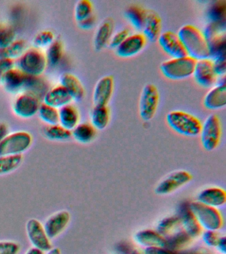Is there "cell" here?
Masks as SVG:
<instances>
[{
  "label": "cell",
  "mask_w": 226,
  "mask_h": 254,
  "mask_svg": "<svg viewBox=\"0 0 226 254\" xmlns=\"http://www.w3.org/2000/svg\"><path fill=\"white\" fill-rule=\"evenodd\" d=\"M114 89V77L108 75L97 81L93 92L94 106H107L112 98Z\"/></svg>",
  "instance_id": "16"
},
{
  "label": "cell",
  "mask_w": 226,
  "mask_h": 254,
  "mask_svg": "<svg viewBox=\"0 0 226 254\" xmlns=\"http://www.w3.org/2000/svg\"><path fill=\"white\" fill-rule=\"evenodd\" d=\"M48 90V86L44 79L41 78L40 76L33 77L28 75L25 92L31 93L40 99V97H43Z\"/></svg>",
  "instance_id": "33"
},
{
  "label": "cell",
  "mask_w": 226,
  "mask_h": 254,
  "mask_svg": "<svg viewBox=\"0 0 226 254\" xmlns=\"http://www.w3.org/2000/svg\"><path fill=\"white\" fill-rule=\"evenodd\" d=\"M27 77L28 75L25 74L20 69L14 67L2 75L0 79V83L7 92L16 94L25 90Z\"/></svg>",
  "instance_id": "18"
},
{
  "label": "cell",
  "mask_w": 226,
  "mask_h": 254,
  "mask_svg": "<svg viewBox=\"0 0 226 254\" xmlns=\"http://www.w3.org/2000/svg\"><path fill=\"white\" fill-rule=\"evenodd\" d=\"M212 60V59H211ZM214 71L216 75L225 76L226 71V54L212 60Z\"/></svg>",
  "instance_id": "45"
},
{
  "label": "cell",
  "mask_w": 226,
  "mask_h": 254,
  "mask_svg": "<svg viewBox=\"0 0 226 254\" xmlns=\"http://www.w3.org/2000/svg\"><path fill=\"white\" fill-rule=\"evenodd\" d=\"M226 15V1L214 2L208 8V17L210 20V23L225 26Z\"/></svg>",
  "instance_id": "32"
},
{
  "label": "cell",
  "mask_w": 226,
  "mask_h": 254,
  "mask_svg": "<svg viewBox=\"0 0 226 254\" xmlns=\"http://www.w3.org/2000/svg\"><path fill=\"white\" fill-rule=\"evenodd\" d=\"M220 237L221 236H219L216 231L206 230V232L202 234V239L204 242H205L206 245L209 246L210 247H216Z\"/></svg>",
  "instance_id": "46"
},
{
  "label": "cell",
  "mask_w": 226,
  "mask_h": 254,
  "mask_svg": "<svg viewBox=\"0 0 226 254\" xmlns=\"http://www.w3.org/2000/svg\"><path fill=\"white\" fill-rule=\"evenodd\" d=\"M15 32L10 27H0V51L9 47L15 41Z\"/></svg>",
  "instance_id": "42"
},
{
  "label": "cell",
  "mask_w": 226,
  "mask_h": 254,
  "mask_svg": "<svg viewBox=\"0 0 226 254\" xmlns=\"http://www.w3.org/2000/svg\"><path fill=\"white\" fill-rule=\"evenodd\" d=\"M114 21L112 18L105 19L97 28L94 37V47L97 51L104 49L114 34Z\"/></svg>",
  "instance_id": "25"
},
{
  "label": "cell",
  "mask_w": 226,
  "mask_h": 254,
  "mask_svg": "<svg viewBox=\"0 0 226 254\" xmlns=\"http://www.w3.org/2000/svg\"><path fill=\"white\" fill-rule=\"evenodd\" d=\"M147 39L142 33L130 35L116 49V55L122 58H130L138 55L144 49Z\"/></svg>",
  "instance_id": "17"
},
{
  "label": "cell",
  "mask_w": 226,
  "mask_h": 254,
  "mask_svg": "<svg viewBox=\"0 0 226 254\" xmlns=\"http://www.w3.org/2000/svg\"><path fill=\"white\" fill-rule=\"evenodd\" d=\"M200 141L204 150L211 152L217 148L222 137V123L216 114L209 115L202 124Z\"/></svg>",
  "instance_id": "7"
},
{
  "label": "cell",
  "mask_w": 226,
  "mask_h": 254,
  "mask_svg": "<svg viewBox=\"0 0 226 254\" xmlns=\"http://www.w3.org/2000/svg\"><path fill=\"white\" fill-rule=\"evenodd\" d=\"M37 113L41 121L48 126L59 124V109L42 103L39 107Z\"/></svg>",
  "instance_id": "37"
},
{
  "label": "cell",
  "mask_w": 226,
  "mask_h": 254,
  "mask_svg": "<svg viewBox=\"0 0 226 254\" xmlns=\"http://www.w3.org/2000/svg\"><path fill=\"white\" fill-rule=\"evenodd\" d=\"M71 220V214L67 210H60L49 216L43 227L49 239H55L64 231Z\"/></svg>",
  "instance_id": "15"
},
{
  "label": "cell",
  "mask_w": 226,
  "mask_h": 254,
  "mask_svg": "<svg viewBox=\"0 0 226 254\" xmlns=\"http://www.w3.org/2000/svg\"><path fill=\"white\" fill-rule=\"evenodd\" d=\"M43 103L57 109L71 104L72 97L63 85H57L49 89L43 97Z\"/></svg>",
  "instance_id": "19"
},
{
  "label": "cell",
  "mask_w": 226,
  "mask_h": 254,
  "mask_svg": "<svg viewBox=\"0 0 226 254\" xmlns=\"http://www.w3.org/2000/svg\"><path fill=\"white\" fill-rule=\"evenodd\" d=\"M72 136L80 144H88L94 140L96 129L89 123H79L72 131Z\"/></svg>",
  "instance_id": "28"
},
{
  "label": "cell",
  "mask_w": 226,
  "mask_h": 254,
  "mask_svg": "<svg viewBox=\"0 0 226 254\" xmlns=\"http://www.w3.org/2000/svg\"><path fill=\"white\" fill-rule=\"evenodd\" d=\"M9 134L7 125L4 123H0V142Z\"/></svg>",
  "instance_id": "51"
},
{
  "label": "cell",
  "mask_w": 226,
  "mask_h": 254,
  "mask_svg": "<svg viewBox=\"0 0 226 254\" xmlns=\"http://www.w3.org/2000/svg\"><path fill=\"white\" fill-rule=\"evenodd\" d=\"M130 31L128 29H124L113 34L108 45L112 49H116L130 35Z\"/></svg>",
  "instance_id": "44"
},
{
  "label": "cell",
  "mask_w": 226,
  "mask_h": 254,
  "mask_svg": "<svg viewBox=\"0 0 226 254\" xmlns=\"http://www.w3.org/2000/svg\"><path fill=\"white\" fill-rule=\"evenodd\" d=\"M146 15L147 10L138 5H130L125 13L127 19L132 27L139 31H142Z\"/></svg>",
  "instance_id": "30"
},
{
  "label": "cell",
  "mask_w": 226,
  "mask_h": 254,
  "mask_svg": "<svg viewBox=\"0 0 226 254\" xmlns=\"http://www.w3.org/2000/svg\"><path fill=\"white\" fill-rule=\"evenodd\" d=\"M46 254H61L60 248L55 247L47 252Z\"/></svg>",
  "instance_id": "54"
},
{
  "label": "cell",
  "mask_w": 226,
  "mask_h": 254,
  "mask_svg": "<svg viewBox=\"0 0 226 254\" xmlns=\"http://www.w3.org/2000/svg\"><path fill=\"white\" fill-rule=\"evenodd\" d=\"M44 134L47 138L51 140L64 141L72 137L71 131L67 130L59 124L47 126L45 128Z\"/></svg>",
  "instance_id": "38"
},
{
  "label": "cell",
  "mask_w": 226,
  "mask_h": 254,
  "mask_svg": "<svg viewBox=\"0 0 226 254\" xmlns=\"http://www.w3.org/2000/svg\"><path fill=\"white\" fill-rule=\"evenodd\" d=\"M188 207L201 228L217 232L223 226V218L217 208L204 205L198 201L190 202Z\"/></svg>",
  "instance_id": "3"
},
{
  "label": "cell",
  "mask_w": 226,
  "mask_h": 254,
  "mask_svg": "<svg viewBox=\"0 0 226 254\" xmlns=\"http://www.w3.org/2000/svg\"><path fill=\"white\" fill-rule=\"evenodd\" d=\"M159 99V93L155 85L152 83L145 85L139 105L140 117L143 120L150 121L153 118L157 111Z\"/></svg>",
  "instance_id": "9"
},
{
  "label": "cell",
  "mask_w": 226,
  "mask_h": 254,
  "mask_svg": "<svg viewBox=\"0 0 226 254\" xmlns=\"http://www.w3.org/2000/svg\"><path fill=\"white\" fill-rule=\"evenodd\" d=\"M218 250H219L221 253L226 254V238L225 236H221L220 237L219 242H218V245L216 246Z\"/></svg>",
  "instance_id": "50"
},
{
  "label": "cell",
  "mask_w": 226,
  "mask_h": 254,
  "mask_svg": "<svg viewBox=\"0 0 226 254\" xmlns=\"http://www.w3.org/2000/svg\"><path fill=\"white\" fill-rule=\"evenodd\" d=\"M95 22H96V18L92 15L78 23L81 29L88 30L92 29L93 26L94 25Z\"/></svg>",
  "instance_id": "48"
},
{
  "label": "cell",
  "mask_w": 226,
  "mask_h": 254,
  "mask_svg": "<svg viewBox=\"0 0 226 254\" xmlns=\"http://www.w3.org/2000/svg\"><path fill=\"white\" fill-rule=\"evenodd\" d=\"M26 232L33 247L47 252L53 248L51 240L43 227V224L36 218H30L26 223Z\"/></svg>",
  "instance_id": "11"
},
{
  "label": "cell",
  "mask_w": 226,
  "mask_h": 254,
  "mask_svg": "<svg viewBox=\"0 0 226 254\" xmlns=\"http://www.w3.org/2000/svg\"><path fill=\"white\" fill-rule=\"evenodd\" d=\"M197 201L211 207H220L226 204L225 190L217 187L206 188L198 193Z\"/></svg>",
  "instance_id": "22"
},
{
  "label": "cell",
  "mask_w": 226,
  "mask_h": 254,
  "mask_svg": "<svg viewBox=\"0 0 226 254\" xmlns=\"http://www.w3.org/2000/svg\"><path fill=\"white\" fill-rule=\"evenodd\" d=\"M130 254H143L141 253L140 252H139L138 250H134V251H133L132 252V253H131Z\"/></svg>",
  "instance_id": "55"
},
{
  "label": "cell",
  "mask_w": 226,
  "mask_h": 254,
  "mask_svg": "<svg viewBox=\"0 0 226 254\" xmlns=\"http://www.w3.org/2000/svg\"><path fill=\"white\" fill-rule=\"evenodd\" d=\"M60 83L67 91H68L73 101L80 102L84 99L85 95V89L80 79L73 74L69 72L62 73L60 76Z\"/></svg>",
  "instance_id": "24"
},
{
  "label": "cell",
  "mask_w": 226,
  "mask_h": 254,
  "mask_svg": "<svg viewBox=\"0 0 226 254\" xmlns=\"http://www.w3.org/2000/svg\"><path fill=\"white\" fill-rule=\"evenodd\" d=\"M162 21L160 15L154 10L147 11L146 21L143 27V35L147 41L154 43L161 34Z\"/></svg>",
  "instance_id": "20"
},
{
  "label": "cell",
  "mask_w": 226,
  "mask_h": 254,
  "mask_svg": "<svg viewBox=\"0 0 226 254\" xmlns=\"http://www.w3.org/2000/svg\"><path fill=\"white\" fill-rule=\"evenodd\" d=\"M33 137L27 131H15L9 133L0 142V156L22 155L30 148Z\"/></svg>",
  "instance_id": "6"
},
{
  "label": "cell",
  "mask_w": 226,
  "mask_h": 254,
  "mask_svg": "<svg viewBox=\"0 0 226 254\" xmlns=\"http://www.w3.org/2000/svg\"><path fill=\"white\" fill-rule=\"evenodd\" d=\"M162 51L172 59L186 57L187 54L177 34L170 31H164L157 40Z\"/></svg>",
  "instance_id": "14"
},
{
  "label": "cell",
  "mask_w": 226,
  "mask_h": 254,
  "mask_svg": "<svg viewBox=\"0 0 226 254\" xmlns=\"http://www.w3.org/2000/svg\"><path fill=\"white\" fill-rule=\"evenodd\" d=\"M15 62L13 60L0 58V79L7 71L14 68Z\"/></svg>",
  "instance_id": "47"
},
{
  "label": "cell",
  "mask_w": 226,
  "mask_h": 254,
  "mask_svg": "<svg viewBox=\"0 0 226 254\" xmlns=\"http://www.w3.org/2000/svg\"><path fill=\"white\" fill-rule=\"evenodd\" d=\"M25 254H44V252L41 250L37 249L36 248L32 247L27 250Z\"/></svg>",
  "instance_id": "53"
},
{
  "label": "cell",
  "mask_w": 226,
  "mask_h": 254,
  "mask_svg": "<svg viewBox=\"0 0 226 254\" xmlns=\"http://www.w3.org/2000/svg\"><path fill=\"white\" fill-rule=\"evenodd\" d=\"M179 254H210L209 252H208L207 250L204 249H200V248H198V249H193L187 250V251L182 252L181 253Z\"/></svg>",
  "instance_id": "52"
},
{
  "label": "cell",
  "mask_w": 226,
  "mask_h": 254,
  "mask_svg": "<svg viewBox=\"0 0 226 254\" xmlns=\"http://www.w3.org/2000/svg\"><path fill=\"white\" fill-rule=\"evenodd\" d=\"M27 49V43L24 40H15L9 47L0 51V58H6L14 61L19 59Z\"/></svg>",
  "instance_id": "34"
},
{
  "label": "cell",
  "mask_w": 226,
  "mask_h": 254,
  "mask_svg": "<svg viewBox=\"0 0 226 254\" xmlns=\"http://www.w3.org/2000/svg\"><path fill=\"white\" fill-rule=\"evenodd\" d=\"M47 65L45 54L34 47L27 49L17 61V68L29 76H41Z\"/></svg>",
  "instance_id": "4"
},
{
  "label": "cell",
  "mask_w": 226,
  "mask_h": 254,
  "mask_svg": "<svg viewBox=\"0 0 226 254\" xmlns=\"http://www.w3.org/2000/svg\"><path fill=\"white\" fill-rule=\"evenodd\" d=\"M134 239L140 245L147 248H165L166 239L157 232L141 230L135 234Z\"/></svg>",
  "instance_id": "26"
},
{
  "label": "cell",
  "mask_w": 226,
  "mask_h": 254,
  "mask_svg": "<svg viewBox=\"0 0 226 254\" xmlns=\"http://www.w3.org/2000/svg\"><path fill=\"white\" fill-rule=\"evenodd\" d=\"M55 34L49 30H44L37 33L33 40V47L41 49L47 48L55 41Z\"/></svg>",
  "instance_id": "41"
},
{
  "label": "cell",
  "mask_w": 226,
  "mask_h": 254,
  "mask_svg": "<svg viewBox=\"0 0 226 254\" xmlns=\"http://www.w3.org/2000/svg\"><path fill=\"white\" fill-rule=\"evenodd\" d=\"M224 26L210 23L204 28L203 33L210 51V59L213 60L226 54V33Z\"/></svg>",
  "instance_id": "8"
},
{
  "label": "cell",
  "mask_w": 226,
  "mask_h": 254,
  "mask_svg": "<svg viewBox=\"0 0 226 254\" xmlns=\"http://www.w3.org/2000/svg\"><path fill=\"white\" fill-rule=\"evenodd\" d=\"M63 55V45L62 42L55 39L50 46L47 48L46 57L47 64L51 66H55L60 63Z\"/></svg>",
  "instance_id": "36"
},
{
  "label": "cell",
  "mask_w": 226,
  "mask_h": 254,
  "mask_svg": "<svg viewBox=\"0 0 226 254\" xmlns=\"http://www.w3.org/2000/svg\"><path fill=\"white\" fill-rule=\"evenodd\" d=\"M20 245L17 242L11 240L0 241V254H18Z\"/></svg>",
  "instance_id": "43"
},
{
  "label": "cell",
  "mask_w": 226,
  "mask_h": 254,
  "mask_svg": "<svg viewBox=\"0 0 226 254\" xmlns=\"http://www.w3.org/2000/svg\"><path fill=\"white\" fill-rule=\"evenodd\" d=\"M195 64V60L186 56L164 61L160 64V69L166 78L180 80L192 75Z\"/></svg>",
  "instance_id": "5"
},
{
  "label": "cell",
  "mask_w": 226,
  "mask_h": 254,
  "mask_svg": "<svg viewBox=\"0 0 226 254\" xmlns=\"http://www.w3.org/2000/svg\"><path fill=\"white\" fill-rule=\"evenodd\" d=\"M180 225V220L177 216H170L159 222L157 226V232L162 236H170L175 233L176 228Z\"/></svg>",
  "instance_id": "39"
},
{
  "label": "cell",
  "mask_w": 226,
  "mask_h": 254,
  "mask_svg": "<svg viewBox=\"0 0 226 254\" xmlns=\"http://www.w3.org/2000/svg\"><path fill=\"white\" fill-rule=\"evenodd\" d=\"M178 217L179 218L180 225L191 238H197L202 232L200 227L196 218L188 207V204H182L178 210Z\"/></svg>",
  "instance_id": "21"
},
{
  "label": "cell",
  "mask_w": 226,
  "mask_h": 254,
  "mask_svg": "<svg viewBox=\"0 0 226 254\" xmlns=\"http://www.w3.org/2000/svg\"><path fill=\"white\" fill-rule=\"evenodd\" d=\"M80 113L74 105L69 104L59 109V125L72 131L79 124Z\"/></svg>",
  "instance_id": "27"
},
{
  "label": "cell",
  "mask_w": 226,
  "mask_h": 254,
  "mask_svg": "<svg viewBox=\"0 0 226 254\" xmlns=\"http://www.w3.org/2000/svg\"><path fill=\"white\" fill-rule=\"evenodd\" d=\"M110 121V111L108 106H94L90 112L91 125L97 130H104Z\"/></svg>",
  "instance_id": "29"
},
{
  "label": "cell",
  "mask_w": 226,
  "mask_h": 254,
  "mask_svg": "<svg viewBox=\"0 0 226 254\" xmlns=\"http://www.w3.org/2000/svg\"><path fill=\"white\" fill-rule=\"evenodd\" d=\"M23 161L22 155L0 156V176L17 170Z\"/></svg>",
  "instance_id": "35"
},
{
  "label": "cell",
  "mask_w": 226,
  "mask_h": 254,
  "mask_svg": "<svg viewBox=\"0 0 226 254\" xmlns=\"http://www.w3.org/2000/svg\"><path fill=\"white\" fill-rule=\"evenodd\" d=\"M40 99L31 93H21L15 98L13 103V113L22 119H29L35 116L40 106Z\"/></svg>",
  "instance_id": "12"
},
{
  "label": "cell",
  "mask_w": 226,
  "mask_h": 254,
  "mask_svg": "<svg viewBox=\"0 0 226 254\" xmlns=\"http://www.w3.org/2000/svg\"><path fill=\"white\" fill-rule=\"evenodd\" d=\"M188 57L195 61L210 59L209 48L203 33L196 26L185 25L177 34Z\"/></svg>",
  "instance_id": "1"
},
{
  "label": "cell",
  "mask_w": 226,
  "mask_h": 254,
  "mask_svg": "<svg viewBox=\"0 0 226 254\" xmlns=\"http://www.w3.org/2000/svg\"><path fill=\"white\" fill-rule=\"evenodd\" d=\"M226 104V85L225 81L219 83L212 87L204 99L206 108L217 110L223 108Z\"/></svg>",
  "instance_id": "23"
},
{
  "label": "cell",
  "mask_w": 226,
  "mask_h": 254,
  "mask_svg": "<svg viewBox=\"0 0 226 254\" xmlns=\"http://www.w3.org/2000/svg\"><path fill=\"white\" fill-rule=\"evenodd\" d=\"M192 239L185 232L180 230L169 236L168 239H166L165 248L171 252L182 250L191 242Z\"/></svg>",
  "instance_id": "31"
},
{
  "label": "cell",
  "mask_w": 226,
  "mask_h": 254,
  "mask_svg": "<svg viewBox=\"0 0 226 254\" xmlns=\"http://www.w3.org/2000/svg\"><path fill=\"white\" fill-rule=\"evenodd\" d=\"M192 180V174L187 171H176L162 180L156 187L154 191L158 195H166L186 186Z\"/></svg>",
  "instance_id": "10"
},
{
  "label": "cell",
  "mask_w": 226,
  "mask_h": 254,
  "mask_svg": "<svg viewBox=\"0 0 226 254\" xmlns=\"http://www.w3.org/2000/svg\"><path fill=\"white\" fill-rule=\"evenodd\" d=\"M93 5L89 0H80L77 1L75 7V17L79 22L92 15Z\"/></svg>",
  "instance_id": "40"
},
{
  "label": "cell",
  "mask_w": 226,
  "mask_h": 254,
  "mask_svg": "<svg viewBox=\"0 0 226 254\" xmlns=\"http://www.w3.org/2000/svg\"><path fill=\"white\" fill-rule=\"evenodd\" d=\"M192 75L200 86L206 88L213 86L217 80V75L214 71L212 60L206 59L196 61Z\"/></svg>",
  "instance_id": "13"
},
{
  "label": "cell",
  "mask_w": 226,
  "mask_h": 254,
  "mask_svg": "<svg viewBox=\"0 0 226 254\" xmlns=\"http://www.w3.org/2000/svg\"><path fill=\"white\" fill-rule=\"evenodd\" d=\"M144 254H174L164 248H147Z\"/></svg>",
  "instance_id": "49"
},
{
  "label": "cell",
  "mask_w": 226,
  "mask_h": 254,
  "mask_svg": "<svg viewBox=\"0 0 226 254\" xmlns=\"http://www.w3.org/2000/svg\"><path fill=\"white\" fill-rule=\"evenodd\" d=\"M166 120L172 130L182 136L195 137L200 134L201 121L190 113L179 110L170 111Z\"/></svg>",
  "instance_id": "2"
}]
</instances>
